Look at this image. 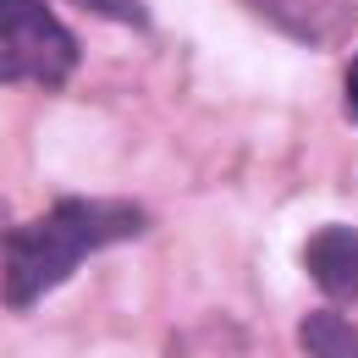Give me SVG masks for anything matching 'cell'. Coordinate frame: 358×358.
<instances>
[{
  "mask_svg": "<svg viewBox=\"0 0 358 358\" xmlns=\"http://www.w3.org/2000/svg\"><path fill=\"white\" fill-rule=\"evenodd\" d=\"M348 110H353V122H358V55H353V66H348Z\"/></svg>",
  "mask_w": 358,
  "mask_h": 358,
  "instance_id": "cell-7",
  "label": "cell"
},
{
  "mask_svg": "<svg viewBox=\"0 0 358 358\" xmlns=\"http://www.w3.org/2000/svg\"><path fill=\"white\" fill-rule=\"evenodd\" d=\"M143 226H149L143 210L127 199H61V204H50L39 221L11 226L0 237V298L11 309H34L94 248L127 243Z\"/></svg>",
  "mask_w": 358,
  "mask_h": 358,
  "instance_id": "cell-1",
  "label": "cell"
},
{
  "mask_svg": "<svg viewBox=\"0 0 358 358\" xmlns=\"http://www.w3.org/2000/svg\"><path fill=\"white\" fill-rule=\"evenodd\" d=\"M303 265L331 298V314L358 325V226H320L303 248Z\"/></svg>",
  "mask_w": 358,
  "mask_h": 358,
  "instance_id": "cell-3",
  "label": "cell"
},
{
  "mask_svg": "<svg viewBox=\"0 0 358 358\" xmlns=\"http://www.w3.org/2000/svg\"><path fill=\"white\" fill-rule=\"evenodd\" d=\"M254 6H259V17L281 22L298 39H331L336 34V22H325V6H336V0H254Z\"/></svg>",
  "mask_w": 358,
  "mask_h": 358,
  "instance_id": "cell-5",
  "label": "cell"
},
{
  "mask_svg": "<svg viewBox=\"0 0 358 358\" xmlns=\"http://www.w3.org/2000/svg\"><path fill=\"white\" fill-rule=\"evenodd\" d=\"M298 342H303L309 358H358V325L331 309H314L298 325Z\"/></svg>",
  "mask_w": 358,
  "mask_h": 358,
  "instance_id": "cell-4",
  "label": "cell"
},
{
  "mask_svg": "<svg viewBox=\"0 0 358 358\" xmlns=\"http://www.w3.org/2000/svg\"><path fill=\"white\" fill-rule=\"evenodd\" d=\"M78 72V39L45 0H0V83L61 89Z\"/></svg>",
  "mask_w": 358,
  "mask_h": 358,
  "instance_id": "cell-2",
  "label": "cell"
},
{
  "mask_svg": "<svg viewBox=\"0 0 358 358\" xmlns=\"http://www.w3.org/2000/svg\"><path fill=\"white\" fill-rule=\"evenodd\" d=\"M78 6L105 11V17H116V22H143V6H138V0H78Z\"/></svg>",
  "mask_w": 358,
  "mask_h": 358,
  "instance_id": "cell-6",
  "label": "cell"
}]
</instances>
